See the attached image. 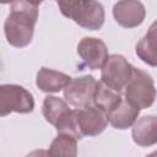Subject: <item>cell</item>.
<instances>
[{
    "instance_id": "cell-19",
    "label": "cell",
    "mask_w": 157,
    "mask_h": 157,
    "mask_svg": "<svg viewBox=\"0 0 157 157\" xmlns=\"http://www.w3.org/2000/svg\"><path fill=\"white\" fill-rule=\"evenodd\" d=\"M146 157H157V151H155V152H152V153H150V155H147Z\"/></svg>"
},
{
    "instance_id": "cell-14",
    "label": "cell",
    "mask_w": 157,
    "mask_h": 157,
    "mask_svg": "<svg viewBox=\"0 0 157 157\" xmlns=\"http://www.w3.org/2000/svg\"><path fill=\"white\" fill-rule=\"evenodd\" d=\"M121 101H123V98L119 92L113 91L112 88L107 87L102 82L98 83V87H97L96 94H94V99H93V105H96L102 112H104L107 114V117L113 109H115L120 104Z\"/></svg>"
},
{
    "instance_id": "cell-18",
    "label": "cell",
    "mask_w": 157,
    "mask_h": 157,
    "mask_svg": "<svg viewBox=\"0 0 157 157\" xmlns=\"http://www.w3.org/2000/svg\"><path fill=\"white\" fill-rule=\"evenodd\" d=\"M147 33H150V34H152L153 37H156L157 38V20L148 27V31H147Z\"/></svg>"
},
{
    "instance_id": "cell-7",
    "label": "cell",
    "mask_w": 157,
    "mask_h": 157,
    "mask_svg": "<svg viewBox=\"0 0 157 157\" xmlns=\"http://www.w3.org/2000/svg\"><path fill=\"white\" fill-rule=\"evenodd\" d=\"M77 54L91 70L102 69L109 58L105 43L96 37H83L77 44Z\"/></svg>"
},
{
    "instance_id": "cell-17",
    "label": "cell",
    "mask_w": 157,
    "mask_h": 157,
    "mask_svg": "<svg viewBox=\"0 0 157 157\" xmlns=\"http://www.w3.org/2000/svg\"><path fill=\"white\" fill-rule=\"evenodd\" d=\"M26 157H50V155L48 151L40 148V150H34V151L29 152Z\"/></svg>"
},
{
    "instance_id": "cell-16",
    "label": "cell",
    "mask_w": 157,
    "mask_h": 157,
    "mask_svg": "<svg viewBox=\"0 0 157 157\" xmlns=\"http://www.w3.org/2000/svg\"><path fill=\"white\" fill-rule=\"evenodd\" d=\"M136 55L145 64L156 67L157 66V38L150 33H146L135 47Z\"/></svg>"
},
{
    "instance_id": "cell-15",
    "label": "cell",
    "mask_w": 157,
    "mask_h": 157,
    "mask_svg": "<svg viewBox=\"0 0 157 157\" xmlns=\"http://www.w3.org/2000/svg\"><path fill=\"white\" fill-rule=\"evenodd\" d=\"M48 152L50 157H76L77 139L67 134H58L52 141Z\"/></svg>"
},
{
    "instance_id": "cell-13",
    "label": "cell",
    "mask_w": 157,
    "mask_h": 157,
    "mask_svg": "<svg viewBox=\"0 0 157 157\" xmlns=\"http://www.w3.org/2000/svg\"><path fill=\"white\" fill-rule=\"evenodd\" d=\"M71 109L69 108V104L63 98L55 97V96H47L43 101L42 105V113L45 120L56 126V124L70 112Z\"/></svg>"
},
{
    "instance_id": "cell-2",
    "label": "cell",
    "mask_w": 157,
    "mask_h": 157,
    "mask_svg": "<svg viewBox=\"0 0 157 157\" xmlns=\"http://www.w3.org/2000/svg\"><path fill=\"white\" fill-rule=\"evenodd\" d=\"M58 6L63 16L72 20L85 29L97 31L101 29L104 23V7L98 1H58Z\"/></svg>"
},
{
    "instance_id": "cell-11",
    "label": "cell",
    "mask_w": 157,
    "mask_h": 157,
    "mask_svg": "<svg viewBox=\"0 0 157 157\" xmlns=\"http://www.w3.org/2000/svg\"><path fill=\"white\" fill-rule=\"evenodd\" d=\"M71 80L72 78L64 72L48 67H40L37 72L36 85L42 92L56 93L61 90H65Z\"/></svg>"
},
{
    "instance_id": "cell-9",
    "label": "cell",
    "mask_w": 157,
    "mask_h": 157,
    "mask_svg": "<svg viewBox=\"0 0 157 157\" xmlns=\"http://www.w3.org/2000/svg\"><path fill=\"white\" fill-rule=\"evenodd\" d=\"M113 16L118 25L125 28H134L140 26L146 16L145 6L141 1L123 0L113 6Z\"/></svg>"
},
{
    "instance_id": "cell-12",
    "label": "cell",
    "mask_w": 157,
    "mask_h": 157,
    "mask_svg": "<svg viewBox=\"0 0 157 157\" xmlns=\"http://www.w3.org/2000/svg\"><path fill=\"white\" fill-rule=\"evenodd\" d=\"M139 114L140 109L137 107L131 104L129 101L123 99L120 104L108 114V121L113 128L125 130L135 124Z\"/></svg>"
},
{
    "instance_id": "cell-8",
    "label": "cell",
    "mask_w": 157,
    "mask_h": 157,
    "mask_svg": "<svg viewBox=\"0 0 157 157\" xmlns=\"http://www.w3.org/2000/svg\"><path fill=\"white\" fill-rule=\"evenodd\" d=\"M77 109V123L81 136H96L104 131L108 124V117L96 105H88Z\"/></svg>"
},
{
    "instance_id": "cell-10",
    "label": "cell",
    "mask_w": 157,
    "mask_h": 157,
    "mask_svg": "<svg viewBox=\"0 0 157 157\" xmlns=\"http://www.w3.org/2000/svg\"><path fill=\"white\" fill-rule=\"evenodd\" d=\"M134 142L141 147H148L157 144V117L145 115L139 118L131 129Z\"/></svg>"
},
{
    "instance_id": "cell-3",
    "label": "cell",
    "mask_w": 157,
    "mask_h": 157,
    "mask_svg": "<svg viewBox=\"0 0 157 157\" xmlns=\"http://www.w3.org/2000/svg\"><path fill=\"white\" fill-rule=\"evenodd\" d=\"M156 96L157 92L151 75L141 69L134 67L131 78L125 87V99L141 110L151 107Z\"/></svg>"
},
{
    "instance_id": "cell-4",
    "label": "cell",
    "mask_w": 157,
    "mask_h": 157,
    "mask_svg": "<svg viewBox=\"0 0 157 157\" xmlns=\"http://www.w3.org/2000/svg\"><path fill=\"white\" fill-rule=\"evenodd\" d=\"M34 109V99L25 87L20 85H1L0 86V115L16 112L20 114L31 113Z\"/></svg>"
},
{
    "instance_id": "cell-1",
    "label": "cell",
    "mask_w": 157,
    "mask_h": 157,
    "mask_svg": "<svg viewBox=\"0 0 157 157\" xmlns=\"http://www.w3.org/2000/svg\"><path fill=\"white\" fill-rule=\"evenodd\" d=\"M39 5L38 1H15L10 5V13L4 23V33L10 45L23 48L32 42Z\"/></svg>"
},
{
    "instance_id": "cell-5",
    "label": "cell",
    "mask_w": 157,
    "mask_h": 157,
    "mask_svg": "<svg viewBox=\"0 0 157 157\" xmlns=\"http://www.w3.org/2000/svg\"><path fill=\"white\" fill-rule=\"evenodd\" d=\"M134 66L120 54L109 55L107 63L102 67L101 82L115 92L125 90L131 78Z\"/></svg>"
},
{
    "instance_id": "cell-6",
    "label": "cell",
    "mask_w": 157,
    "mask_h": 157,
    "mask_svg": "<svg viewBox=\"0 0 157 157\" xmlns=\"http://www.w3.org/2000/svg\"><path fill=\"white\" fill-rule=\"evenodd\" d=\"M98 81L92 75L75 77L64 90L65 101L75 108H85L93 104Z\"/></svg>"
}]
</instances>
